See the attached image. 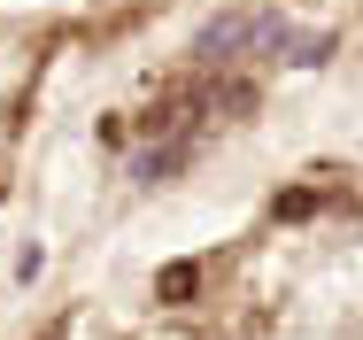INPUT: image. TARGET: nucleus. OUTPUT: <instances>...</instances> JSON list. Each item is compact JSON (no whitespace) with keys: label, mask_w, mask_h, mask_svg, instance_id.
<instances>
[{"label":"nucleus","mask_w":363,"mask_h":340,"mask_svg":"<svg viewBox=\"0 0 363 340\" xmlns=\"http://www.w3.org/2000/svg\"><path fill=\"white\" fill-rule=\"evenodd\" d=\"M247 39H279V16H255V8H224L217 23L194 39V62H201V70H217V62H232Z\"/></svg>","instance_id":"f257e3e1"},{"label":"nucleus","mask_w":363,"mask_h":340,"mask_svg":"<svg viewBox=\"0 0 363 340\" xmlns=\"http://www.w3.org/2000/svg\"><path fill=\"white\" fill-rule=\"evenodd\" d=\"M194 286H201V263H162L155 271V294L162 302H194Z\"/></svg>","instance_id":"f03ea898"},{"label":"nucleus","mask_w":363,"mask_h":340,"mask_svg":"<svg viewBox=\"0 0 363 340\" xmlns=\"http://www.w3.org/2000/svg\"><path fill=\"white\" fill-rule=\"evenodd\" d=\"M209 101H217V116H255V77H224Z\"/></svg>","instance_id":"7ed1b4c3"},{"label":"nucleus","mask_w":363,"mask_h":340,"mask_svg":"<svg viewBox=\"0 0 363 340\" xmlns=\"http://www.w3.org/2000/svg\"><path fill=\"white\" fill-rule=\"evenodd\" d=\"M271 216H279V224H309V216H317V194H309V186H286V194L271 202Z\"/></svg>","instance_id":"20e7f679"},{"label":"nucleus","mask_w":363,"mask_h":340,"mask_svg":"<svg viewBox=\"0 0 363 340\" xmlns=\"http://www.w3.org/2000/svg\"><path fill=\"white\" fill-rule=\"evenodd\" d=\"M178 163H186V139H178V147H155V155L140 163V178H170Z\"/></svg>","instance_id":"39448f33"},{"label":"nucleus","mask_w":363,"mask_h":340,"mask_svg":"<svg viewBox=\"0 0 363 340\" xmlns=\"http://www.w3.org/2000/svg\"><path fill=\"white\" fill-rule=\"evenodd\" d=\"M39 340H62V325H55V333H39Z\"/></svg>","instance_id":"423d86ee"}]
</instances>
